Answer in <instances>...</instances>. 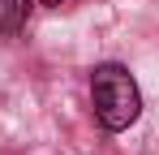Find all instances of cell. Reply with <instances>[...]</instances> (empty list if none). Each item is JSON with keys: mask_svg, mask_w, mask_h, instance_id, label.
Masks as SVG:
<instances>
[{"mask_svg": "<svg viewBox=\"0 0 159 155\" xmlns=\"http://www.w3.org/2000/svg\"><path fill=\"white\" fill-rule=\"evenodd\" d=\"M90 103H95V121L107 129V134H120L129 129L138 116H142V95H138V82L125 65L107 60V65H95L90 73Z\"/></svg>", "mask_w": 159, "mask_h": 155, "instance_id": "1", "label": "cell"}, {"mask_svg": "<svg viewBox=\"0 0 159 155\" xmlns=\"http://www.w3.org/2000/svg\"><path fill=\"white\" fill-rule=\"evenodd\" d=\"M30 17V0H0V35L13 39Z\"/></svg>", "mask_w": 159, "mask_h": 155, "instance_id": "2", "label": "cell"}, {"mask_svg": "<svg viewBox=\"0 0 159 155\" xmlns=\"http://www.w3.org/2000/svg\"><path fill=\"white\" fill-rule=\"evenodd\" d=\"M43 4H65V0H43Z\"/></svg>", "mask_w": 159, "mask_h": 155, "instance_id": "3", "label": "cell"}]
</instances>
